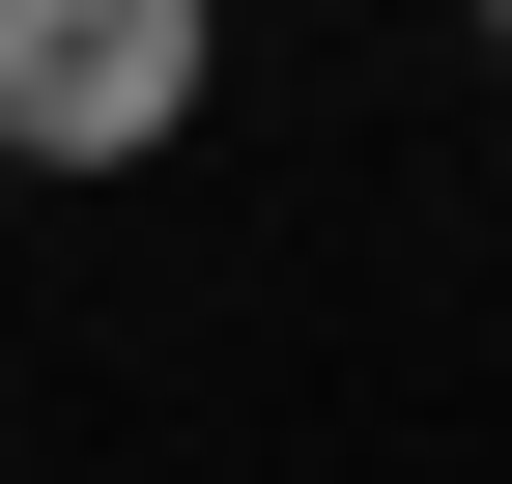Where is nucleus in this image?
<instances>
[{
  "label": "nucleus",
  "instance_id": "f257e3e1",
  "mask_svg": "<svg viewBox=\"0 0 512 484\" xmlns=\"http://www.w3.org/2000/svg\"><path fill=\"white\" fill-rule=\"evenodd\" d=\"M228 86V0H0V200L29 171H171Z\"/></svg>",
  "mask_w": 512,
  "mask_h": 484
},
{
  "label": "nucleus",
  "instance_id": "f03ea898",
  "mask_svg": "<svg viewBox=\"0 0 512 484\" xmlns=\"http://www.w3.org/2000/svg\"><path fill=\"white\" fill-rule=\"evenodd\" d=\"M456 29H484V86H512V0H456Z\"/></svg>",
  "mask_w": 512,
  "mask_h": 484
}]
</instances>
